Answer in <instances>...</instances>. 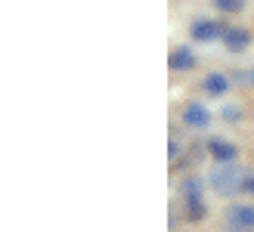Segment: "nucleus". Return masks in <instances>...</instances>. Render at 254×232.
Wrapping results in <instances>:
<instances>
[{
	"instance_id": "1",
	"label": "nucleus",
	"mask_w": 254,
	"mask_h": 232,
	"mask_svg": "<svg viewBox=\"0 0 254 232\" xmlns=\"http://www.w3.org/2000/svg\"><path fill=\"white\" fill-rule=\"evenodd\" d=\"M211 186L214 192H220V195H236V192H245V179L242 176V167H236L233 161H223L220 167H214L211 171Z\"/></svg>"
},
{
	"instance_id": "2",
	"label": "nucleus",
	"mask_w": 254,
	"mask_h": 232,
	"mask_svg": "<svg viewBox=\"0 0 254 232\" xmlns=\"http://www.w3.org/2000/svg\"><path fill=\"white\" fill-rule=\"evenodd\" d=\"M226 229L230 232H254V208L251 204H233L226 211Z\"/></svg>"
},
{
	"instance_id": "3",
	"label": "nucleus",
	"mask_w": 254,
	"mask_h": 232,
	"mask_svg": "<svg viewBox=\"0 0 254 232\" xmlns=\"http://www.w3.org/2000/svg\"><path fill=\"white\" fill-rule=\"evenodd\" d=\"M183 124L186 127H192V130H201V127H208L211 124V112L205 109V102H189V106L183 109Z\"/></svg>"
},
{
	"instance_id": "4",
	"label": "nucleus",
	"mask_w": 254,
	"mask_h": 232,
	"mask_svg": "<svg viewBox=\"0 0 254 232\" xmlns=\"http://www.w3.org/2000/svg\"><path fill=\"white\" fill-rule=\"evenodd\" d=\"M189 31H192V37H195L198 44H211L214 37H223V28L214 19H195Z\"/></svg>"
},
{
	"instance_id": "5",
	"label": "nucleus",
	"mask_w": 254,
	"mask_h": 232,
	"mask_svg": "<svg viewBox=\"0 0 254 232\" xmlns=\"http://www.w3.org/2000/svg\"><path fill=\"white\" fill-rule=\"evenodd\" d=\"M248 44H251V34H248L245 28H236V25L223 28V47L230 50V53H242Z\"/></svg>"
},
{
	"instance_id": "6",
	"label": "nucleus",
	"mask_w": 254,
	"mask_h": 232,
	"mask_svg": "<svg viewBox=\"0 0 254 232\" xmlns=\"http://www.w3.org/2000/svg\"><path fill=\"white\" fill-rule=\"evenodd\" d=\"M208 152H211V158L217 161V164H223V161H236V155H239V149L230 143V139H223V136H214L211 143H208Z\"/></svg>"
},
{
	"instance_id": "7",
	"label": "nucleus",
	"mask_w": 254,
	"mask_h": 232,
	"mask_svg": "<svg viewBox=\"0 0 254 232\" xmlns=\"http://www.w3.org/2000/svg\"><path fill=\"white\" fill-rule=\"evenodd\" d=\"M168 65H171V71H189V68H195V53L189 47H177L168 59Z\"/></svg>"
},
{
	"instance_id": "8",
	"label": "nucleus",
	"mask_w": 254,
	"mask_h": 232,
	"mask_svg": "<svg viewBox=\"0 0 254 232\" xmlns=\"http://www.w3.org/2000/svg\"><path fill=\"white\" fill-rule=\"evenodd\" d=\"M205 93L208 96H226V93H230V77L220 74V71L205 74Z\"/></svg>"
},
{
	"instance_id": "9",
	"label": "nucleus",
	"mask_w": 254,
	"mask_h": 232,
	"mask_svg": "<svg viewBox=\"0 0 254 232\" xmlns=\"http://www.w3.org/2000/svg\"><path fill=\"white\" fill-rule=\"evenodd\" d=\"M180 195H183V201L205 198V179H198V176H186L183 183H180Z\"/></svg>"
},
{
	"instance_id": "10",
	"label": "nucleus",
	"mask_w": 254,
	"mask_h": 232,
	"mask_svg": "<svg viewBox=\"0 0 254 232\" xmlns=\"http://www.w3.org/2000/svg\"><path fill=\"white\" fill-rule=\"evenodd\" d=\"M186 204V220H201V217L208 214V204H205V198H192V201H183Z\"/></svg>"
},
{
	"instance_id": "11",
	"label": "nucleus",
	"mask_w": 254,
	"mask_h": 232,
	"mask_svg": "<svg viewBox=\"0 0 254 232\" xmlns=\"http://www.w3.org/2000/svg\"><path fill=\"white\" fill-rule=\"evenodd\" d=\"M214 6H217L220 12H242L245 0H214Z\"/></svg>"
},
{
	"instance_id": "12",
	"label": "nucleus",
	"mask_w": 254,
	"mask_h": 232,
	"mask_svg": "<svg viewBox=\"0 0 254 232\" xmlns=\"http://www.w3.org/2000/svg\"><path fill=\"white\" fill-rule=\"evenodd\" d=\"M177 149H180V146H177V139L171 136V143H168V155H171V158H174V155H177Z\"/></svg>"
},
{
	"instance_id": "13",
	"label": "nucleus",
	"mask_w": 254,
	"mask_h": 232,
	"mask_svg": "<svg viewBox=\"0 0 254 232\" xmlns=\"http://www.w3.org/2000/svg\"><path fill=\"white\" fill-rule=\"evenodd\" d=\"M236 115H239L236 109H223V118H226V121H236Z\"/></svg>"
},
{
	"instance_id": "14",
	"label": "nucleus",
	"mask_w": 254,
	"mask_h": 232,
	"mask_svg": "<svg viewBox=\"0 0 254 232\" xmlns=\"http://www.w3.org/2000/svg\"><path fill=\"white\" fill-rule=\"evenodd\" d=\"M245 192H248V195H254V176L245 179Z\"/></svg>"
},
{
	"instance_id": "15",
	"label": "nucleus",
	"mask_w": 254,
	"mask_h": 232,
	"mask_svg": "<svg viewBox=\"0 0 254 232\" xmlns=\"http://www.w3.org/2000/svg\"><path fill=\"white\" fill-rule=\"evenodd\" d=\"M248 77H251V81H254V71H251V74H248Z\"/></svg>"
}]
</instances>
